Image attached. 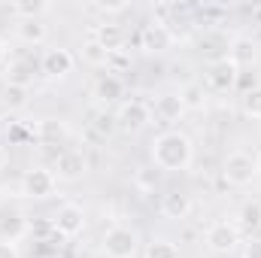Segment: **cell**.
<instances>
[{
    "instance_id": "cell-1",
    "label": "cell",
    "mask_w": 261,
    "mask_h": 258,
    "mask_svg": "<svg viewBox=\"0 0 261 258\" xmlns=\"http://www.w3.org/2000/svg\"><path fill=\"white\" fill-rule=\"evenodd\" d=\"M152 161L158 170H189L195 161V143L182 131H164L152 140Z\"/></svg>"
},
{
    "instance_id": "cell-2",
    "label": "cell",
    "mask_w": 261,
    "mask_h": 258,
    "mask_svg": "<svg viewBox=\"0 0 261 258\" xmlns=\"http://www.w3.org/2000/svg\"><path fill=\"white\" fill-rule=\"evenodd\" d=\"M261 167H258V155L252 152H231L222 164V176L228 186H237V189H246L258 179Z\"/></svg>"
},
{
    "instance_id": "cell-3",
    "label": "cell",
    "mask_w": 261,
    "mask_h": 258,
    "mask_svg": "<svg viewBox=\"0 0 261 258\" xmlns=\"http://www.w3.org/2000/svg\"><path fill=\"white\" fill-rule=\"evenodd\" d=\"M140 249V234L130 225H113L103 234V252L107 258H134Z\"/></svg>"
},
{
    "instance_id": "cell-4",
    "label": "cell",
    "mask_w": 261,
    "mask_h": 258,
    "mask_svg": "<svg viewBox=\"0 0 261 258\" xmlns=\"http://www.w3.org/2000/svg\"><path fill=\"white\" fill-rule=\"evenodd\" d=\"M55 189H58V179L49 167H31L21 176V194L31 200H46L55 194Z\"/></svg>"
},
{
    "instance_id": "cell-5",
    "label": "cell",
    "mask_w": 261,
    "mask_h": 258,
    "mask_svg": "<svg viewBox=\"0 0 261 258\" xmlns=\"http://www.w3.org/2000/svg\"><path fill=\"white\" fill-rule=\"evenodd\" d=\"M206 249L213 252V255H228V252H234L237 249V243H240V228L234 225V222H213L210 228H206Z\"/></svg>"
},
{
    "instance_id": "cell-6",
    "label": "cell",
    "mask_w": 261,
    "mask_h": 258,
    "mask_svg": "<svg viewBox=\"0 0 261 258\" xmlns=\"http://www.w3.org/2000/svg\"><path fill=\"white\" fill-rule=\"evenodd\" d=\"M52 228L58 237H79L85 231V210L79 203H61L58 213L52 216Z\"/></svg>"
},
{
    "instance_id": "cell-7",
    "label": "cell",
    "mask_w": 261,
    "mask_h": 258,
    "mask_svg": "<svg viewBox=\"0 0 261 258\" xmlns=\"http://www.w3.org/2000/svg\"><path fill=\"white\" fill-rule=\"evenodd\" d=\"M237 73H240V70L231 64L228 58H219V61H210L206 73H203V82H206L210 91L225 94V91H234V85H237Z\"/></svg>"
},
{
    "instance_id": "cell-8",
    "label": "cell",
    "mask_w": 261,
    "mask_h": 258,
    "mask_svg": "<svg viewBox=\"0 0 261 258\" xmlns=\"http://www.w3.org/2000/svg\"><path fill=\"white\" fill-rule=\"evenodd\" d=\"M152 122V110L143 104V100H125L116 113V125L125 131V134H137Z\"/></svg>"
},
{
    "instance_id": "cell-9",
    "label": "cell",
    "mask_w": 261,
    "mask_h": 258,
    "mask_svg": "<svg viewBox=\"0 0 261 258\" xmlns=\"http://www.w3.org/2000/svg\"><path fill=\"white\" fill-rule=\"evenodd\" d=\"M173 31L167 28V24H155V21H149V24H143V31H140V49L143 52H149V55H161V52H167L170 46H173Z\"/></svg>"
},
{
    "instance_id": "cell-10",
    "label": "cell",
    "mask_w": 261,
    "mask_h": 258,
    "mask_svg": "<svg viewBox=\"0 0 261 258\" xmlns=\"http://www.w3.org/2000/svg\"><path fill=\"white\" fill-rule=\"evenodd\" d=\"M73 64H76L73 52H70V49H61V46L46 49L43 58H40V70H43L49 79H64V76H70V73H73Z\"/></svg>"
},
{
    "instance_id": "cell-11",
    "label": "cell",
    "mask_w": 261,
    "mask_h": 258,
    "mask_svg": "<svg viewBox=\"0 0 261 258\" xmlns=\"http://www.w3.org/2000/svg\"><path fill=\"white\" fill-rule=\"evenodd\" d=\"M88 173V161L79 149H67L55 158V179H64V183H76Z\"/></svg>"
},
{
    "instance_id": "cell-12",
    "label": "cell",
    "mask_w": 261,
    "mask_h": 258,
    "mask_svg": "<svg viewBox=\"0 0 261 258\" xmlns=\"http://www.w3.org/2000/svg\"><path fill=\"white\" fill-rule=\"evenodd\" d=\"M228 61L237 67H252L258 61V43L252 37H234L231 46H228Z\"/></svg>"
},
{
    "instance_id": "cell-13",
    "label": "cell",
    "mask_w": 261,
    "mask_h": 258,
    "mask_svg": "<svg viewBox=\"0 0 261 258\" xmlns=\"http://www.w3.org/2000/svg\"><path fill=\"white\" fill-rule=\"evenodd\" d=\"M110 55L113 52H122V46H125V31H122V24H116V21H100V24H94V34H91Z\"/></svg>"
},
{
    "instance_id": "cell-14",
    "label": "cell",
    "mask_w": 261,
    "mask_h": 258,
    "mask_svg": "<svg viewBox=\"0 0 261 258\" xmlns=\"http://www.w3.org/2000/svg\"><path fill=\"white\" fill-rule=\"evenodd\" d=\"M122 94H125V82H122L116 73H107V76H100V79L94 82V100L103 104V107L116 104Z\"/></svg>"
},
{
    "instance_id": "cell-15",
    "label": "cell",
    "mask_w": 261,
    "mask_h": 258,
    "mask_svg": "<svg viewBox=\"0 0 261 258\" xmlns=\"http://www.w3.org/2000/svg\"><path fill=\"white\" fill-rule=\"evenodd\" d=\"M34 64L28 61V58H12V61H6V85H24V88H31V82H34Z\"/></svg>"
},
{
    "instance_id": "cell-16",
    "label": "cell",
    "mask_w": 261,
    "mask_h": 258,
    "mask_svg": "<svg viewBox=\"0 0 261 258\" xmlns=\"http://www.w3.org/2000/svg\"><path fill=\"white\" fill-rule=\"evenodd\" d=\"M161 213H164L167 219H186V216L192 213V197H189L186 192L164 194V200H161Z\"/></svg>"
},
{
    "instance_id": "cell-17",
    "label": "cell",
    "mask_w": 261,
    "mask_h": 258,
    "mask_svg": "<svg viewBox=\"0 0 261 258\" xmlns=\"http://www.w3.org/2000/svg\"><path fill=\"white\" fill-rule=\"evenodd\" d=\"M155 116H158L161 122H179V119L186 116V107H182L179 94H161V97L155 100Z\"/></svg>"
},
{
    "instance_id": "cell-18",
    "label": "cell",
    "mask_w": 261,
    "mask_h": 258,
    "mask_svg": "<svg viewBox=\"0 0 261 258\" xmlns=\"http://www.w3.org/2000/svg\"><path fill=\"white\" fill-rule=\"evenodd\" d=\"M15 34H18L24 43L40 46V43H46V37H49V24H43L40 18H24V21L15 24Z\"/></svg>"
},
{
    "instance_id": "cell-19",
    "label": "cell",
    "mask_w": 261,
    "mask_h": 258,
    "mask_svg": "<svg viewBox=\"0 0 261 258\" xmlns=\"http://www.w3.org/2000/svg\"><path fill=\"white\" fill-rule=\"evenodd\" d=\"M64 137H67V125L61 119H43V122L37 125V140H40L43 146H58Z\"/></svg>"
},
{
    "instance_id": "cell-20",
    "label": "cell",
    "mask_w": 261,
    "mask_h": 258,
    "mask_svg": "<svg viewBox=\"0 0 261 258\" xmlns=\"http://www.w3.org/2000/svg\"><path fill=\"white\" fill-rule=\"evenodd\" d=\"M9 12H15L18 21H24V18H40L43 12H49V3H46V0H15V3H9Z\"/></svg>"
},
{
    "instance_id": "cell-21",
    "label": "cell",
    "mask_w": 261,
    "mask_h": 258,
    "mask_svg": "<svg viewBox=\"0 0 261 258\" xmlns=\"http://www.w3.org/2000/svg\"><path fill=\"white\" fill-rule=\"evenodd\" d=\"M82 61L91 67H107L110 64V52L94 40V37H88L85 43H82Z\"/></svg>"
},
{
    "instance_id": "cell-22",
    "label": "cell",
    "mask_w": 261,
    "mask_h": 258,
    "mask_svg": "<svg viewBox=\"0 0 261 258\" xmlns=\"http://www.w3.org/2000/svg\"><path fill=\"white\" fill-rule=\"evenodd\" d=\"M179 100H182V107H186V110H200V107H203V100H206V91H203V85H200V82H189V85H182Z\"/></svg>"
},
{
    "instance_id": "cell-23",
    "label": "cell",
    "mask_w": 261,
    "mask_h": 258,
    "mask_svg": "<svg viewBox=\"0 0 261 258\" xmlns=\"http://www.w3.org/2000/svg\"><path fill=\"white\" fill-rule=\"evenodd\" d=\"M240 110H243L246 119H261V85L240 94Z\"/></svg>"
},
{
    "instance_id": "cell-24",
    "label": "cell",
    "mask_w": 261,
    "mask_h": 258,
    "mask_svg": "<svg viewBox=\"0 0 261 258\" xmlns=\"http://www.w3.org/2000/svg\"><path fill=\"white\" fill-rule=\"evenodd\" d=\"M0 231L6 234L3 240H12V243H15V240L24 234V219H21L18 213H9V216H3V222H0Z\"/></svg>"
},
{
    "instance_id": "cell-25",
    "label": "cell",
    "mask_w": 261,
    "mask_h": 258,
    "mask_svg": "<svg viewBox=\"0 0 261 258\" xmlns=\"http://www.w3.org/2000/svg\"><path fill=\"white\" fill-rule=\"evenodd\" d=\"M143 258H179V246L170 243V240H152L146 246V255Z\"/></svg>"
},
{
    "instance_id": "cell-26",
    "label": "cell",
    "mask_w": 261,
    "mask_h": 258,
    "mask_svg": "<svg viewBox=\"0 0 261 258\" xmlns=\"http://www.w3.org/2000/svg\"><path fill=\"white\" fill-rule=\"evenodd\" d=\"M240 222H243V228L258 231L261 228V200H249V203H243V210H240Z\"/></svg>"
},
{
    "instance_id": "cell-27",
    "label": "cell",
    "mask_w": 261,
    "mask_h": 258,
    "mask_svg": "<svg viewBox=\"0 0 261 258\" xmlns=\"http://www.w3.org/2000/svg\"><path fill=\"white\" fill-rule=\"evenodd\" d=\"M28 94H31V88H24V85H6L3 100L9 110H21V107H28Z\"/></svg>"
},
{
    "instance_id": "cell-28",
    "label": "cell",
    "mask_w": 261,
    "mask_h": 258,
    "mask_svg": "<svg viewBox=\"0 0 261 258\" xmlns=\"http://www.w3.org/2000/svg\"><path fill=\"white\" fill-rule=\"evenodd\" d=\"M91 128L97 131L100 137H110V134L119 128V125H116V116H110V113H97V116H94V125H91Z\"/></svg>"
},
{
    "instance_id": "cell-29",
    "label": "cell",
    "mask_w": 261,
    "mask_h": 258,
    "mask_svg": "<svg viewBox=\"0 0 261 258\" xmlns=\"http://www.w3.org/2000/svg\"><path fill=\"white\" fill-rule=\"evenodd\" d=\"M240 94H246V91H252V88H258V76L255 73H246V70H240L237 73V85H234Z\"/></svg>"
},
{
    "instance_id": "cell-30",
    "label": "cell",
    "mask_w": 261,
    "mask_h": 258,
    "mask_svg": "<svg viewBox=\"0 0 261 258\" xmlns=\"http://www.w3.org/2000/svg\"><path fill=\"white\" fill-rule=\"evenodd\" d=\"M110 70H113V73H119V70H125V67H130V58L128 55H125V49H122V52H113V55H110Z\"/></svg>"
},
{
    "instance_id": "cell-31",
    "label": "cell",
    "mask_w": 261,
    "mask_h": 258,
    "mask_svg": "<svg viewBox=\"0 0 261 258\" xmlns=\"http://www.w3.org/2000/svg\"><path fill=\"white\" fill-rule=\"evenodd\" d=\"M243 258H261V237H252L243 246Z\"/></svg>"
},
{
    "instance_id": "cell-32",
    "label": "cell",
    "mask_w": 261,
    "mask_h": 258,
    "mask_svg": "<svg viewBox=\"0 0 261 258\" xmlns=\"http://www.w3.org/2000/svg\"><path fill=\"white\" fill-rule=\"evenodd\" d=\"M0 258H21L18 255V246L12 240H0Z\"/></svg>"
},
{
    "instance_id": "cell-33",
    "label": "cell",
    "mask_w": 261,
    "mask_h": 258,
    "mask_svg": "<svg viewBox=\"0 0 261 258\" xmlns=\"http://www.w3.org/2000/svg\"><path fill=\"white\" fill-rule=\"evenodd\" d=\"M94 9H100V12H125L128 9V3H94Z\"/></svg>"
},
{
    "instance_id": "cell-34",
    "label": "cell",
    "mask_w": 261,
    "mask_h": 258,
    "mask_svg": "<svg viewBox=\"0 0 261 258\" xmlns=\"http://www.w3.org/2000/svg\"><path fill=\"white\" fill-rule=\"evenodd\" d=\"M6 55H9V43H6V37H0V64L6 61Z\"/></svg>"
},
{
    "instance_id": "cell-35",
    "label": "cell",
    "mask_w": 261,
    "mask_h": 258,
    "mask_svg": "<svg viewBox=\"0 0 261 258\" xmlns=\"http://www.w3.org/2000/svg\"><path fill=\"white\" fill-rule=\"evenodd\" d=\"M3 167H6V149L0 146V170H3Z\"/></svg>"
},
{
    "instance_id": "cell-36",
    "label": "cell",
    "mask_w": 261,
    "mask_h": 258,
    "mask_svg": "<svg viewBox=\"0 0 261 258\" xmlns=\"http://www.w3.org/2000/svg\"><path fill=\"white\" fill-rule=\"evenodd\" d=\"M46 258H58V255H46Z\"/></svg>"
}]
</instances>
